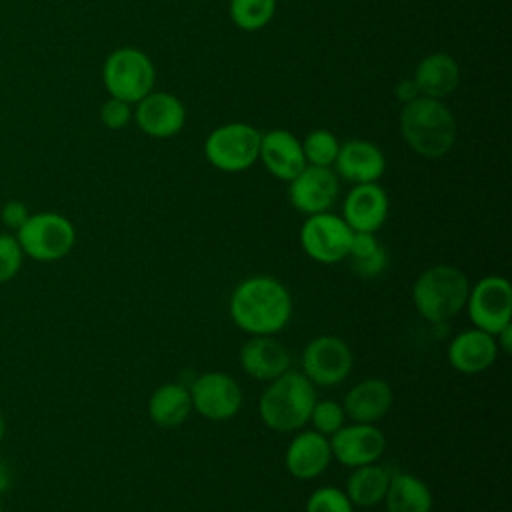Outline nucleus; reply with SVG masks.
Masks as SVG:
<instances>
[{
	"label": "nucleus",
	"mask_w": 512,
	"mask_h": 512,
	"mask_svg": "<svg viewBox=\"0 0 512 512\" xmlns=\"http://www.w3.org/2000/svg\"><path fill=\"white\" fill-rule=\"evenodd\" d=\"M390 200L378 182L354 184L342 204V218L352 232H376L388 218Z\"/></svg>",
	"instance_id": "nucleus-15"
},
{
	"label": "nucleus",
	"mask_w": 512,
	"mask_h": 512,
	"mask_svg": "<svg viewBox=\"0 0 512 512\" xmlns=\"http://www.w3.org/2000/svg\"><path fill=\"white\" fill-rule=\"evenodd\" d=\"M192 412L188 386L180 382L160 384L148 398V416L160 428H176Z\"/></svg>",
	"instance_id": "nucleus-23"
},
{
	"label": "nucleus",
	"mask_w": 512,
	"mask_h": 512,
	"mask_svg": "<svg viewBox=\"0 0 512 512\" xmlns=\"http://www.w3.org/2000/svg\"><path fill=\"white\" fill-rule=\"evenodd\" d=\"M100 120L110 130H122L132 120V108L128 102L110 96L100 106Z\"/></svg>",
	"instance_id": "nucleus-32"
},
{
	"label": "nucleus",
	"mask_w": 512,
	"mask_h": 512,
	"mask_svg": "<svg viewBox=\"0 0 512 512\" xmlns=\"http://www.w3.org/2000/svg\"><path fill=\"white\" fill-rule=\"evenodd\" d=\"M308 422H312V430L324 434V436H332L336 430H340L346 422V414L340 402L336 400H316L312 410H310V418Z\"/></svg>",
	"instance_id": "nucleus-29"
},
{
	"label": "nucleus",
	"mask_w": 512,
	"mask_h": 512,
	"mask_svg": "<svg viewBox=\"0 0 512 512\" xmlns=\"http://www.w3.org/2000/svg\"><path fill=\"white\" fill-rule=\"evenodd\" d=\"M332 450L328 436L316 430H300L288 444L284 464L290 476L298 480L318 478L330 464Z\"/></svg>",
	"instance_id": "nucleus-18"
},
{
	"label": "nucleus",
	"mask_w": 512,
	"mask_h": 512,
	"mask_svg": "<svg viewBox=\"0 0 512 512\" xmlns=\"http://www.w3.org/2000/svg\"><path fill=\"white\" fill-rule=\"evenodd\" d=\"M28 216H30V214H28L26 206H24L22 202H18V200H10V202H6L4 208H2V222H4L8 228H14V230H18V228L26 222Z\"/></svg>",
	"instance_id": "nucleus-33"
},
{
	"label": "nucleus",
	"mask_w": 512,
	"mask_h": 512,
	"mask_svg": "<svg viewBox=\"0 0 512 512\" xmlns=\"http://www.w3.org/2000/svg\"><path fill=\"white\" fill-rule=\"evenodd\" d=\"M474 328L496 334L512 324V286L504 276L490 274L470 286L466 306Z\"/></svg>",
	"instance_id": "nucleus-8"
},
{
	"label": "nucleus",
	"mask_w": 512,
	"mask_h": 512,
	"mask_svg": "<svg viewBox=\"0 0 512 512\" xmlns=\"http://www.w3.org/2000/svg\"><path fill=\"white\" fill-rule=\"evenodd\" d=\"M260 136L262 134L248 122L216 126L204 142V156L222 172H244L258 160Z\"/></svg>",
	"instance_id": "nucleus-7"
},
{
	"label": "nucleus",
	"mask_w": 512,
	"mask_h": 512,
	"mask_svg": "<svg viewBox=\"0 0 512 512\" xmlns=\"http://www.w3.org/2000/svg\"><path fill=\"white\" fill-rule=\"evenodd\" d=\"M352 364L350 346L332 334L312 338L302 350V374L314 386H336L344 382Z\"/></svg>",
	"instance_id": "nucleus-10"
},
{
	"label": "nucleus",
	"mask_w": 512,
	"mask_h": 512,
	"mask_svg": "<svg viewBox=\"0 0 512 512\" xmlns=\"http://www.w3.org/2000/svg\"><path fill=\"white\" fill-rule=\"evenodd\" d=\"M340 192L338 176L332 168L310 166L306 164L290 182H288V200L290 204L306 216L328 212L336 202Z\"/></svg>",
	"instance_id": "nucleus-12"
},
{
	"label": "nucleus",
	"mask_w": 512,
	"mask_h": 512,
	"mask_svg": "<svg viewBox=\"0 0 512 512\" xmlns=\"http://www.w3.org/2000/svg\"><path fill=\"white\" fill-rule=\"evenodd\" d=\"M102 80L110 96L136 104L152 92L156 80L154 62L146 52L134 46H122L108 54Z\"/></svg>",
	"instance_id": "nucleus-5"
},
{
	"label": "nucleus",
	"mask_w": 512,
	"mask_h": 512,
	"mask_svg": "<svg viewBox=\"0 0 512 512\" xmlns=\"http://www.w3.org/2000/svg\"><path fill=\"white\" fill-rule=\"evenodd\" d=\"M232 322L250 336H274L292 316L288 288L270 274H254L238 282L230 294Z\"/></svg>",
	"instance_id": "nucleus-1"
},
{
	"label": "nucleus",
	"mask_w": 512,
	"mask_h": 512,
	"mask_svg": "<svg viewBox=\"0 0 512 512\" xmlns=\"http://www.w3.org/2000/svg\"><path fill=\"white\" fill-rule=\"evenodd\" d=\"M400 134L416 154L440 158L454 146L456 118L442 100L418 96L400 112Z\"/></svg>",
	"instance_id": "nucleus-2"
},
{
	"label": "nucleus",
	"mask_w": 512,
	"mask_h": 512,
	"mask_svg": "<svg viewBox=\"0 0 512 512\" xmlns=\"http://www.w3.org/2000/svg\"><path fill=\"white\" fill-rule=\"evenodd\" d=\"M258 160H262L264 168L274 178L284 182H290L306 166L302 142L282 128L268 130L260 136Z\"/></svg>",
	"instance_id": "nucleus-19"
},
{
	"label": "nucleus",
	"mask_w": 512,
	"mask_h": 512,
	"mask_svg": "<svg viewBox=\"0 0 512 512\" xmlns=\"http://www.w3.org/2000/svg\"><path fill=\"white\" fill-rule=\"evenodd\" d=\"M242 370L260 382H270L290 370V354L274 336H250L238 354Z\"/></svg>",
	"instance_id": "nucleus-20"
},
{
	"label": "nucleus",
	"mask_w": 512,
	"mask_h": 512,
	"mask_svg": "<svg viewBox=\"0 0 512 512\" xmlns=\"http://www.w3.org/2000/svg\"><path fill=\"white\" fill-rule=\"evenodd\" d=\"M346 260L352 272L364 280L380 276L388 266V254L374 232H352Z\"/></svg>",
	"instance_id": "nucleus-26"
},
{
	"label": "nucleus",
	"mask_w": 512,
	"mask_h": 512,
	"mask_svg": "<svg viewBox=\"0 0 512 512\" xmlns=\"http://www.w3.org/2000/svg\"><path fill=\"white\" fill-rule=\"evenodd\" d=\"M2 436H4V418L0 414V440H2Z\"/></svg>",
	"instance_id": "nucleus-37"
},
{
	"label": "nucleus",
	"mask_w": 512,
	"mask_h": 512,
	"mask_svg": "<svg viewBox=\"0 0 512 512\" xmlns=\"http://www.w3.org/2000/svg\"><path fill=\"white\" fill-rule=\"evenodd\" d=\"M332 166L336 176L352 184H368L382 178L386 170V158L374 142L354 138L340 144Z\"/></svg>",
	"instance_id": "nucleus-16"
},
{
	"label": "nucleus",
	"mask_w": 512,
	"mask_h": 512,
	"mask_svg": "<svg viewBox=\"0 0 512 512\" xmlns=\"http://www.w3.org/2000/svg\"><path fill=\"white\" fill-rule=\"evenodd\" d=\"M392 388L382 378H366L354 384L342 402L346 418L358 424H374L384 418L392 406Z\"/></svg>",
	"instance_id": "nucleus-21"
},
{
	"label": "nucleus",
	"mask_w": 512,
	"mask_h": 512,
	"mask_svg": "<svg viewBox=\"0 0 512 512\" xmlns=\"http://www.w3.org/2000/svg\"><path fill=\"white\" fill-rule=\"evenodd\" d=\"M352 240V228L342 216L318 212L304 220L300 228V246L308 258L318 264H336L346 260Z\"/></svg>",
	"instance_id": "nucleus-9"
},
{
	"label": "nucleus",
	"mask_w": 512,
	"mask_h": 512,
	"mask_svg": "<svg viewBox=\"0 0 512 512\" xmlns=\"http://www.w3.org/2000/svg\"><path fill=\"white\" fill-rule=\"evenodd\" d=\"M16 240L26 256L38 262H54L72 250L76 230L62 214L38 212L30 214L16 230Z\"/></svg>",
	"instance_id": "nucleus-6"
},
{
	"label": "nucleus",
	"mask_w": 512,
	"mask_h": 512,
	"mask_svg": "<svg viewBox=\"0 0 512 512\" xmlns=\"http://www.w3.org/2000/svg\"><path fill=\"white\" fill-rule=\"evenodd\" d=\"M316 400V386L302 372L286 370L268 382L258 400V414L274 432H296L308 422Z\"/></svg>",
	"instance_id": "nucleus-3"
},
{
	"label": "nucleus",
	"mask_w": 512,
	"mask_h": 512,
	"mask_svg": "<svg viewBox=\"0 0 512 512\" xmlns=\"http://www.w3.org/2000/svg\"><path fill=\"white\" fill-rule=\"evenodd\" d=\"M306 512H354L346 492L336 486H320L306 500Z\"/></svg>",
	"instance_id": "nucleus-30"
},
{
	"label": "nucleus",
	"mask_w": 512,
	"mask_h": 512,
	"mask_svg": "<svg viewBox=\"0 0 512 512\" xmlns=\"http://www.w3.org/2000/svg\"><path fill=\"white\" fill-rule=\"evenodd\" d=\"M510 334H512V324H508L506 328H502L500 332L494 334L498 348H502L504 352H510V344H512V342H510Z\"/></svg>",
	"instance_id": "nucleus-35"
},
{
	"label": "nucleus",
	"mask_w": 512,
	"mask_h": 512,
	"mask_svg": "<svg viewBox=\"0 0 512 512\" xmlns=\"http://www.w3.org/2000/svg\"><path fill=\"white\" fill-rule=\"evenodd\" d=\"M328 440L332 458L348 468L378 462L386 450V436L374 424H344Z\"/></svg>",
	"instance_id": "nucleus-13"
},
{
	"label": "nucleus",
	"mask_w": 512,
	"mask_h": 512,
	"mask_svg": "<svg viewBox=\"0 0 512 512\" xmlns=\"http://www.w3.org/2000/svg\"><path fill=\"white\" fill-rule=\"evenodd\" d=\"M192 408L206 420H228L242 406V388L234 376L226 372H204L188 386Z\"/></svg>",
	"instance_id": "nucleus-11"
},
{
	"label": "nucleus",
	"mask_w": 512,
	"mask_h": 512,
	"mask_svg": "<svg viewBox=\"0 0 512 512\" xmlns=\"http://www.w3.org/2000/svg\"><path fill=\"white\" fill-rule=\"evenodd\" d=\"M418 96H420V92H418V86H416V82L412 78H404V80H400L396 84V98L400 102L408 104V102H412Z\"/></svg>",
	"instance_id": "nucleus-34"
},
{
	"label": "nucleus",
	"mask_w": 512,
	"mask_h": 512,
	"mask_svg": "<svg viewBox=\"0 0 512 512\" xmlns=\"http://www.w3.org/2000/svg\"><path fill=\"white\" fill-rule=\"evenodd\" d=\"M386 512H432V492L414 474L394 472L384 496Z\"/></svg>",
	"instance_id": "nucleus-25"
},
{
	"label": "nucleus",
	"mask_w": 512,
	"mask_h": 512,
	"mask_svg": "<svg viewBox=\"0 0 512 512\" xmlns=\"http://www.w3.org/2000/svg\"><path fill=\"white\" fill-rule=\"evenodd\" d=\"M388 484H390L388 468L372 462V464L352 468L350 476L346 478L344 492L352 502V506L374 508L384 502Z\"/></svg>",
	"instance_id": "nucleus-24"
},
{
	"label": "nucleus",
	"mask_w": 512,
	"mask_h": 512,
	"mask_svg": "<svg viewBox=\"0 0 512 512\" xmlns=\"http://www.w3.org/2000/svg\"><path fill=\"white\" fill-rule=\"evenodd\" d=\"M0 512H2V500H0Z\"/></svg>",
	"instance_id": "nucleus-38"
},
{
	"label": "nucleus",
	"mask_w": 512,
	"mask_h": 512,
	"mask_svg": "<svg viewBox=\"0 0 512 512\" xmlns=\"http://www.w3.org/2000/svg\"><path fill=\"white\" fill-rule=\"evenodd\" d=\"M412 80L416 82L420 96L442 100L460 84V66L450 54L432 52L418 62Z\"/></svg>",
	"instance_id": "nucleus-22"
},
{
	"label": "nucleus",
	"mask_w": 512,
	"mask_h": 512,
	"mask_svg": "<svg viewBox=\"0 0 512 512\" xmlns=\"http://www.w3.org/2000/svg\"><path fill=\"white\" fill-rule=\"evenodd\" d=\"M470 282L454 264H434L412 284V304L430 324H444L458 316L468 300Z\"/></svg>",
	"instance_id": "nucleus-4"
},
{
	"label": "nucleus",
	"mask_w": 512,
	"mask_h": 512,
	"mask_svg": "<svg viewBox=\"0 0 512 512\" xmlns=\"http://www.w3.org/2000/svg\"><path fill=\"white\" fill-rule=\"evenodd\" d=\"M498 350L500 348L494 334L480 328H470L450 340L446 358L448 364L460 374H480L496 362Z\"/></svg>",
	"instance_id": "nucleus-17"
},
{
	"label": "nucleus",
	"mask_w": 512,
	"mask_h": 512,
	"mask_svg": "<svg viewBox=\"0 0 512 512\" xmlns=\"http://www.w3.org/2000/svg\"><path fill=\"white\" fill-rule=\"evenodd\" d=\"M22 248L16 236L0 234V284L12 280L22 266Z\"/></svg>",
	"instance_id": "nucleus-31"
},
{
	"label": "nucleus",
	"mask_w": 512,
	"mask_h": 512,
	"mask_svg": "<svg viewBox=\"0 0 512 512\" xmlns=\"http://www.w3.org/2000/svg\"><path fill=\"white\" fill-rule=\"evenodd\" d=\"M132 116L144 134L152 138H172L184 128L186 108L178 96L152 90L136 102Z\"/></svg>",
	"instance_id": "nucleus-14"
},
{
	"label": "nucleus",
	"mask_w": 512,
	"mask_h": 512,
	"mask_svg": "<svg viewBox=\"0 0 512 512\" xmlns=\"http://www.w3.org/2000/svg\"><path fill=\"white\" fill-rule=\"evenodd\" d=\"M8 482H10V478H8V468L0 462V492H2V490H6Z\"/></svg>",
	"instance_id": "nucleus-36"
},
{
	"label": "nucleus",
	"mask_w": 512,
	"mask_h": 512,
	"mask_svg": "<svg viewBox=\"0 0 512 512\" xmlns=\"http://www.w3.org/2000/svg\"><path fill=\"white\" fill-rule=\"evenodd\" d=\"M228 12L240 30L256 32L274 18L276 0H230Z\"/></svg>",
	"instance_id": "nucleus-27"
},
{
	"label": "nucleus",
	"mask_w": 512,
	"mask_h": 512,
	"mask_svg": "<svg viewBox=\"0 0 512 512\" xmlns=\"http://www.w3.org/2000/svg\"><path fill=\"white\" fill-rule=\"evenodd\" d=\"M338 148H340V140L336 138V134H332L326 128H316L308 132V136L302 142V152H304L306 164L310 166L332 168Z\"/></svg>",
	"instance_id": "nucleus-28"
}]
</instances>
